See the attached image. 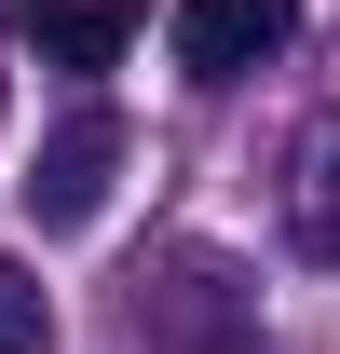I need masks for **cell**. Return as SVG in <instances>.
Returning a JSON list of instances; mask_svg holds the SVG:
<instances>
[{"label": "cell", "instance_id": "6da1fadb", "mask_svg": "<svg viewBox=\"0 0 340 354\" xmlns=\"http://www.w3.org/2000/svg\"><path fill=\"white\" fill-rule=\"evenodd\" d=\"M109 177H123V109H68L41 136V164H28V218L41 232H82L109 205Z\"/></svg>", "mask_w": 340, "mask_h": 354}, {"label": "cell", "instance_id": "7a4b0ae2", "mask_svg": "<svg viewBox=\"0 0 340 354\" xmlns=\"http://www.w3.org/2000/svg\"><path fill=\"white\" fill-rule=\"evenodd\" d=\"M136 313H150V341H177V354H245V272L205 259V245L164 259V286H150Z\"/></svg>", "mask_w": 340, "mask_h": 354}, {"label": "cell", "instance_id": "3957f363", "mask_svg": "<svg viewBox=\"0 0 340 354\" xmlns=\"http://www.w3.org/2000/svg\"><path fill=\"white\" fill-rule=\"evenodd\" d=\"M286 41H299V0H177V68L191 82H245Z\"/></svg>", "mask_w": 340, "mask_h": 354}, {"label": "cell", "instance_id": "277c9868", "mask_svg": "<svg viewBox=\"0 0 340 354\" xmlns=\"http://www.w3.org/2000/svg\"><path fill=\"white\" fill-rule=\"evenodd\" d=\"M286 245L299 259H340V109L299 123V164H286Z\"/></svg>", "mask_w": 340, "mask_h": 354}, {"label": "cell", "instance_id": "5b68a950", "mask_svg": "<svg viewBox=\"0 0 340 354\" xmlns=\"http://www.w3.org/2000/svg\"><path fill=\"white\" fill-rule=\"evenodd\" d=\"M123 41H136L123 0H41V55H55V68H109Z\"/></svg>", "mask_w": 340, "mask_h": 354}, {"label": "cell", "instance_id": "8992f818", "mask_svg": "<svg viewBox=\"0 0 340 354\" xmlns=\"http://www.w3.org/2000/svg\"><path fill=\"white\" fill-rule=\"evenodd\" d=\"M55 341V300H41V272L28 259H0V354H41Z\"/></svg>", "mask_w": 340, "mask_h": 354}]
</instances>
